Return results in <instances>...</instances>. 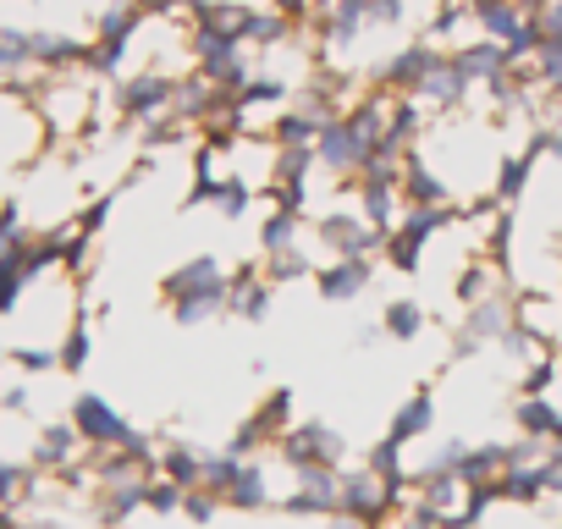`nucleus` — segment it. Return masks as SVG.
I'll return each instance as SVG.
<instances>
[{
    "label": "nucleus",
    "mask_w": 562,
    "mask_h": 529,
    "mask_svg": "<svg viewBox=\"0 0 562 529\" xmlns=\"http://www.w3.org/2000/svg\"><path fill=\"white\" fill-rule=\"evenodd\" d=\"M226 277H232V264L221 254H193V259L171 264V271L160 277V309L177 326L221 320L226 315Z\"/></svg>",
    "instance_id": "f257e3e1"
},
{
    "label": "nucleus",
    "mask_w": 562,
    "mask_h": 529,
    "mask_svg": "<svg viewBox=\"0 0 562 529\" xmlns=\"http://www.w3.org/2000/svg\"><path fill=\"white\" fill-rule=\"evenodd\" d=\"M67 425L83 436L89 458H100V452H138V458L155 463V452H160V436L133 430V419H127L105 392H89V386L72 392V403H67Z\"/></svg>",
    "instance_id": "f03ea898"
},
{
    "label": "nucleus",
    "mask_w": 562,
    "mask_h": 529,
    "mask_svg": "<svg viewBox=\"0 0 562 529\" xmlns=\"http://www.w3.org/2000/svg\"><path fill=\"white\" fill-rule=\"evenodd\" d=\"M447 226H458V204H447V210H403V221L381 237V264H392L397 277H419L425 271V248Z\"/></svg>",
    "instance_id": "7ed1b4c3"
},
{
    "label": "nucleus",
    "mask_w": 562,
    "mask_h": 529,
    "mask_svg": "<svg viewBox=\"0 0 562 529\" xmlns=\"http://www.w3.org/2000/svg\"><path fill=\"white\" fill-rule=\"evenodd\" d=\"M177 78H182V72H149V67L122 72V78L105 89L116 127H149L155 116H166V111H171V94H177Z\"/></svg>",
    "instance_id": "20e7f679"
},
{
    "label": "nucleus",
    "mask_w": 562,
    "mask_h": 529,
    "mask_svg": "<svg viewBox=\"0 0 562 529\" xmlns=\"http://www.w3.org/2000/svg\"><path fill=\"white\" fill-rule=\"evenodd\" d=\"M348 452H353V441L326 419H299L276 441V458L288 469H348Z\"/></svg>",
    "instance_id": "39448f33"
},
{
    "label": "nucleus",
    "mask_w": 562,
    "mask_h": 529,
    "mask_svg": "<svg viewBox=\"0 0 562 529\" xmlns=\"http://www.w3.org/2000/svg\"><path fill=\"white\" fill-rule=\"evenodd\" d=\"M507 331H513V293H491V299H480V304L463 309V320L452 331V359H480Z\"/></svg>",
    "instance_id": "423d86ee"
},
{
    "label": "nucleus",
    "mask_w": 562,
    "mask_h": 529,
    "mask_svg": "<svg viewBox=\"0 0 562 529\" xmlns=\"http://www.w3.org/2000/svg\"><path fill=\"white\" fill-rule=\"evenodd\" d=\"M310 237L326 248V259H348V254H375V259H381V232H375L359 210H348V204L321 210V215L310 221Z\"/></svg>",
    "instance_id": "0eeeda50"
},
{
    "label": "nucleus",
    "mask_w": 562,
    "mask_h": 529,
    "mask_svg": "<svg viewBox=\"0 0 562 529\" xmlns=\"http://www.w3.org/2000/svg\"><path fill=\"white\" fill-rule=\"evenodd\" d=\"M375 271H381V259L375 254H348V259H326V264H315V299L321 304H359L364 293H370V282H375Z\"/></svg>",
    "instance_id": "6e6552de"
},
{
    "label": "nucleus",
    "mask_w": 562,
    "mask_h": 529,
    "mask_svg": "<svg viewBox=\"0 0 562 529\" xmlns=\"http://www.w3.org/2000/svg\"><path fill=\"white\" fill-rule=\"evenodd\" d=\"M441 56H447V50H441V45H430V40L419 34V40H408V45L386 50L370 83H375V89H386V94H414V89L425 83V72H430Z\"/></svg>",
    "instance_id": "1a4fd4ad"
},
{
    "label": "nucleus",
    "mask_w": 562,
    "mask_h": 529,
    "mask_svg": "<svg viewBox=\"0 0 562 529\" xmlns=\"http://www.w3.org/2000/svg\"><path fill=\"white\" fill-rule=\"evenodd\" d=\"M78 463H89V447H83V436L67 425V414H61V419L34 425V441H29V469H40V474H72Z\"/></svg>",
    "instance_id": "9d476101"
},
{
    "label": "nucleus",
    "mask_w": 562,
    "mask_h": 529,
    "mask_svg": "<svg viewBox=\"0 0 562 529\" xmlns=\"http://www.w3.org/2000/svg\"><path fill=\"white\" fill-rule=\"evenodd\" d=\"M281 513H293V518H337L342 513V469H299Z\"/></svg>",
    "instance_id": "9b49d317"
},
{
    "label": "nucleus",
    "mask_w": 562,
    "mask_h": 529,
    "mask_svg": "<svg viewBox=\"0 0 562 529\" xmlns=\"http://www.w3.org/2000/svg\"><path fill=\"white\" fill-rule=\"evenodd\" d=\"M436 425H441L436 386H414V392H408V397L392 408V419H386V436H381V441H392L397 452H408V447L430 441V436H436Z\"/></svg>",
    "instance_id": "f8f14e48"
},
{
    "label": "nucleus",
    "mask_w": 562,
    "mask_h": 529,
    "mask_svg": "<svg viewBox=\"0 0 562 529\" xmlns=\"http://www.w3.org/2000/svg\"><path fill=\"white\" fill-rule=\"evenodd\" d=\"M34 45V72L56 78V72H89V34H67V29H29Z\"/></svg>",
    "instance_id": "ddd939ff"
},
{
    "label": "nucleus",
    "mask_w": 562,
    "mask_h": 529,
    "mask_svg": "<svg viewBox=\"0 0 562 529\" xmlns=\"http://www.w3.org/2000/svg\"><path fill=\"white\" fill-rule=\"evenodd\" d=\"M270 304H276V288L265 282L259 264H232V277H226V315H237L248 326H265Z\"/></svg>",
    "instance_id": "4468645a"
},
{
    "label": "nucleus",
    "mask_w": 562,
    "mask_h": 529,
    "mask_svg": "<svg viewBox=\"0 0 562 529\" xmlns=\"http://www.w3.org/2000/svg\"><path fill=\"white\" fill-rule=\"evenodd\" d=\"M397 193H403V210H447V204H458L452 182H447L441 171H430L419 149H414V155H403V177H397Z\"/></svg>",
    "instance_id": "2eb2a0df"
},
{
    "label": "nucleus",
    "mask_w": 562,
    "mask_h": 529,
    "mask_svg": "<svg viewBox=\"0 0 562 529\" xmlns=\"http://www.w3.org/2000/svg\"><path fill=\"white\" fill-rule=\"evenodd\" d=\"M447 56H452V67H458L474 89H485V83L507 78V67H513V61H507V50H502L496 40H480V34H474V40H463V45H452Z\"/></svg>",
    "instance_id": "dca6fc26"
},
{
    "label": "nucleus",
    "mask_w": 562,
    "mask_h": 529,
    "mask_svg": "<svg viewBox=\"0 0 562 529\" xmlns=\"http://www.w3.org/2000/svg\"><path fill=\"white\" fill-rule=\"evenodd\" d=\"M469 18H474V34L480 40H496V45H513L535 23L518 0H469Z\"/></svg>",
    "instance_id": "f3484780"
},
{
    "label": "nucleus",
    "mask_w": 562,
    "mask_h": 529,
    "mask_svg": "<svg viewBox=\"0 0 562 529\" xmlns=\"http://www.w3.org/2000/svg\"><path fill=\"white\" fill-rule=\"evenodd\" d=\"M304 237H310V215H304V210H281V204H270V210H265V221L254 226L259 259L288 254V248H304Z\"/></svg>",
    "instance_id": "a211bd4d"
},
{
    "label": "nucleus",
    "mask_w": 562,
    "mask_h": 529,
    "mask_svg": "<svg viewBox=\"0 0 562 529\" xmlns=\"http://www.w3.org/2000/svg\"><path fill=\"white\" fill-rule=\"evenodd\" d=\"M507 414H513V430L529 436V441H546V447H551V441L562 436V408H557L551 397H524V392H518Z\"/></svg>",
    "instance_id": "6ab92c4d"
},
{
    "label": "nucleus",
    "mask_w": 562,
    "mask_h": 529,
    "mask_svg": "<svg viewBox=\"0 0 562 529\" xmlns=\"http://www.w3.org/2000/svg\"><path fill=\"white\" fill-rule=\"evenodd\" d=\"M321 116H310V111H299V105H288L270 127H265V138H270V149H315V138H321Z\"/></svg>",
    "instance_id": "aec40b11"
},
{
    "label": "nucleus",
    "mask_w": 562,
    "mask_h": 529,
    "mask_svg": "<svg viewBox=\"0 0 562 529\" xmlns=\"http://www.w3.org/2000/svg\"><path fill=\"white\" fill-rule=\"evenodd\" d=\"M529 177H535V160H529L524 149H513V155H502V160H496V177H491V188H485V193H491L502 210H513V204L529 193Z\"/></svg>",
    "instance_id": "412c9836"
},
{
    "label": "nucleus",
    "mask_w": 562,
    "mask_h": 529,
    "mask_svg": "<svg viewBox=\"0 0 562 529\" xmlns=\"http://www.w3.org/2000/svg\"><path fill=\"white\" fill-rule=\"evenodd\" d=\"M502 277H507V271H496L491 259H480V254H474V259L463 264V271H458V282H452V299L469 309V304H480V299H491V293H507V282H502Z\"/></svg>",
    "instance_id": "4be33fe9"
},
{
    "label": "nucleus",
    "mask_w": 562,
    "mask_h": 529,
    "mask_svg": "<svg viewBox=\"0 0 562 529\" xmlns=\"http://www.w3.org/2000/svg\"><path fill=\"white\" fill-rule=\"evenodd\" d=\"M425 326H430V315H425V304L419 299H392L386 309H381V337L386 342H419L425 337Z\"/></svg>",
    "instance_id": "5701e85b"
},
{
    "label": "nucleus",
    "mask_w": 562,
    "mask_h": 529,
    "mask_svg": "<svg viewBox=\"0 0 562 529\" xmlns=\"http://www.w3.org/2000/svg\"><path fill=\"white\" fill-rule=\"evenodd\" d=\"M122 193H127L122 182H116V188H100V193H89V199H83V204L67 215V226H72V232H89V237H100V232L111 226V215H116Z\"/></svg>",
    "instance_id": "b1692460"
},
{
    "label": "nucleus",
    "mask_w": 562,
    "mask_h": 529,
    "mask_svg": "<svg viewBox=\"0 0 562 529\" xmlns=\"http://www.w3.org/2000/svg\"><path fill=\"white\" fill-rule=\"evenodd\" d=\"M56 353H61V370H67V375H83V370H89V359H94V326H89V315H83V309L67 320V331H61Z\"/></svg>",
    "instance_id": "393cba45"
},
{
    "label": "nucleus",
    "mask_w": 562,
    "mask_h": 529,
    "mask_svg": "<svg viewBox=\"0 0 562 529\" xmlns=\"http://www.w3.org/2000/svg\"><path fill=\"white\" fill-rule=\"evenodd\" d=\"M259 271H265L270 288H293V282H310L315 277V264H310V248H288V254L259 259Z\"/></svg>",
    "instance_id": "a878e982"
},
{
    "label": "nucleus",
    "mask_w": 562,
    "mask_h": 529,
    "mask_svg": "<svg viewBox=\"0 0 562 529\" xmlns=\"http://www.w3.org/2000/svg\"><path fill=\"white\" fill-rule=\"evenodd\" d=\"M34 72V45H29V29L18 23H0V78H23Z\"/></svg>",
    "instance_id": "bb28decb"
},
{
    "label": "nucleus",
    "mask_w": 562,
    "mask_h": 529,
    "mask_svg": "<svg viewBox=\"0 0 562 529\" xmlns=\"http://www.w3.org/2000/svg\"><path fill=\"white\" fill-rule=\"evenodd\" d=\"M29 480H34V469L23 458H0V513H23Z\"/></svg>",
    "instance_id": "cd10ccee"
},
{
    "label": "nucleus",
    "mask_w": 562,
    "mask_h": 529,
    "mask_svg": "<svg viewBox=\"0 0 562 529\" xmlns=\"http://www.w3.org/2000/svg\"><path fill=\"white\" fill-rule=\"evenodd\" d=\"M7 359H12V370H23V375H56V370H61L56 342H18V348H7Z\"/></svg>",
    "instance_id": "c85d7f7f"
},
{
    "label": "nucleus",
    "mask_w": 562,
    "mask_h": 529,
    "mask_svg": "<svg viewBox=\"0 0 562 529\" xmlns=\"http://www.w3.org/2000/svg\"><path fill=\"white\" fill-rule=\"evenodd\" d=\"M210 210H215L221 221H248V215L259 210V193H254L248 182H237V177H232V182L215 193V204H210Z\"/></svg>",
    "instance_id": "c756f323"
},
{
    "label": "nucleus",
    "mask_w": 562,
    "mask_h": 529,
    "mask_svg": "<svg viewBox=\"0 0 562 529\" xmlns=\"http://www.w3.org/2000/svg\"><path fill=\"white\" fill-rule=\"evenodd\" d=\"M144 513H149V518H177V513H182V485H171L166 474H149V485H144Z\"/></svg>",
    "instance_id": "7c9ffc66"
},
{
    "label": "nucleus",
    "mask_w": 562,
    "mask_h": 529,
    "mask_svg": "<svg viewBox=\"0 0 562 529\" xmlns=\"http://www.w3.org/2000/svg\"><path fill=\"white\" fill-rule=\"evenodd\" d=\"M177 518H188V524H199V529H204V524H215V518H221V496H215V491H204V485H199V491H182V513H177Z\"/></svg>",
    "instance_id": "2f4dec72"
},
{
    "label": "nucleus",
    "mask_w": 562,
    "mask_h": 529,
    "mask_svg": "<svg viewBox=\"0 0 562 529\" xmlns=\"http://www.w3.org/2000/svg\"><path fill=\"white\" fill-rule=\"evenodd\" d=\"M29 232V221H23V204L18 199H0V248L7 243H18Z\"/></svg>",
    "instance_id": "473e14b6"
},
{
    "label": "nucleus",
    "mask_w": 562,
    "mask_h": 529,
    "mask_svg": "<svg viewBox=\"0 0 562 529\" xmlns=\"http://www.w3.org/2000/svg\"><path fill=\"white\" fill-rule=\"evenodd\" d=\"M386 529H436V524H430V513H425V507L408 496V502H403V507L386 518Z\"/></svg>",
    "instance_id": "72a5a7b5"
},
{
    "label": "nucleus",
    "mask_w": 562,
    "mask_h": 529,
    "mask_svg": "<svg viewBox=\"0 0 562 529\" xmlns=\"http://www.w3.org/2000/svg\"><path fill=\"white\" fill-rule=\"evenodd\" d=\"M265 7H270V12H281L288 23H299V29H310V18H315L321 0H265Z\"/></svg>",
    "instance_id": "f704fd0d"
},
{
    "label": "nucleus",
    "mask_w": 562,
    "mask_h": 529,
    "mask_svg": "<svg viewBox=\"0 0 562 529\" xmlns=\"http://www.w3.org/2000/svg\"><path fill=\"white\" fill-rule=\"evenodd\" d=\"M540 480H546V502H557V496H562V452L546 447V458H540Z\"/></svg>",
    "instance_id": "c9c22d12"
},
{
    "label": "nucleus",
    "mask_w": 562,
    "mask_h": 529,
    "mask_svg": "<svg viewBox=\"0 0 562 529\" xmlns=\"http://www.w3.org/2000/svg\"><path fill=\"white\" fill-rule=\"evenodd\" d=\"M535 23H540V34H562V0H546Z\"/></svg>",
    "instance_id": "e433bc0d"
},
{
    "label": "nucleus",
    "mask_w": 562,
    "mask_h": 529,
    "mask_svg": "<svg viewBox=\"0 0 562 529\" xmlns=\"http://www.w3.org/2000/svg\"><path fill=\"white\" fill-rule=\"evenodd\" d=\"M326 524H331V529H364V524H359V518H348V513H337V518H326Z\"/></svg>",
    "instance_id": "4c0bfd02"
},
{
    "label": "nucleus",
    "mask_w": 562,
    "mask_h": 529,
    "mask_svg": "<svg viewBox=\"0 0 562 529\" xmlns=\"http://www.w3.org/2000/svg\"><path fill=\"white\" fill-rule=\"evenodd\" d=\"M12 370V359H7V348H0V375H7Z\"/></svg>",
    "instance_id": "58836bf2"
},
{
    "label": "nucleus",
    "mask_w": 562,
    "mask_h": 529,
    "mask_svg": "<svg viewBox=\"0 0 562 529\" xmlns=\"http://www.w3.org/2000/svg\"><path fill=\"white\" fill-rule=\"evenodd\" d=\"M18 7H45V0H18Z\"/></svg>",
    "instance_id": "ea45409f"
},
{
    "label": "nucleus",
    "mask_w": 562,
    "mask_h": 529,
    "mask_svg": "<svg viewBox=\"0 0 562 529\" xmlns=\"http://www.w3.org/2000/svg\"><path fill=\"white\" fill-rule=\"evenodd\" d=\"M557 375H562V348H557Z\"/></svg>",
    "instance_id": "a19ab883"
}]
</instances>
